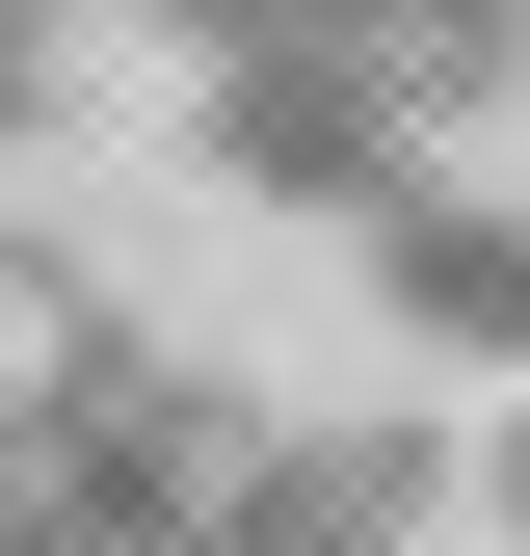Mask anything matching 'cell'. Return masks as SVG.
Listing matches in <instances>:
<instances>
[{"mask_svg":"<svg viewBox=\"0 0 530 556\" xmlns=\"http://www.w3.org/2000/svg\"><path fill=\"white\" fill-rule=\"evenodd\" d=\"M478 504H504V530H530V397H504V451H478Z\"/></svg>","mask_w":530,"mask_h":556,"instance_id":"6da1fadb","label":"cell"}]
</instances>
